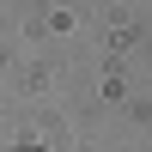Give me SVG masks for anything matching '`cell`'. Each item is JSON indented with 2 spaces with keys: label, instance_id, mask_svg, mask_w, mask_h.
<instances>
[{
  "label": "cell",
  "instance_id": "obj_1",
  "mask_svg": "<svg viewBox=\"0 0 152 152\" xmlns=\"http://www.w3.org/2000/svg\"><path fill=\"white\" fill-rule=\"evenodd\" d=\"M18 152H31V146H18Z\"/></svg>",
  "mask_w": 152,
  "mask_h": 152
}]
</instances>
